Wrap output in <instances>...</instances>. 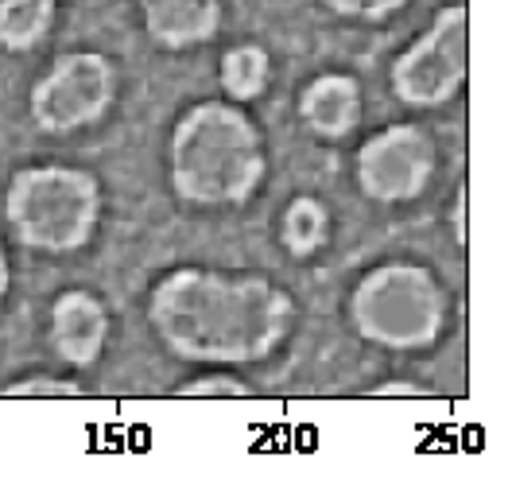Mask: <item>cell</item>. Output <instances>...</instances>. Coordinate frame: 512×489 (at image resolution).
Segmentation results:
<instances>
[{"label":"cell","mask_w":512,"mask_h":489,"mask_svg":"<svg viewBox=\"0 0 512 489\" xmlns=\"http://www.w3.org/2000/svg\"><path fill=\"white\" fill-rule=\"evenodd\" d=\"M4 218L12 237L35 253H78L101 222V183L86 167L35 163L8 179Z\"/></svg>","instance_id":"obj_3"},{"label":"cell","mask_w":512,"mask_h":489,"mask_svg":"<svg viewBox=\"0 0 512 489\" xmlns=\"http://www.w3.org/2000/svg\"><path fill=\"white\" fill-rule=\"evenodd\" d=\"M117 98V70L97 51H66L51 70L32 86V121L47 136H70V132L97 125Z\"/></svg>","instance_id":"obj_6"},{"label":"cell","mask_w":512,"mask_h":489,"mask_svg":"<svg viewBox=\"0 0 512 489\" xmlns=\"http://www.w3.org/2000/svg\"><path fill=\"white\" fill-rule=\"evenodd\" d=\"M171 187L191 206H241L264 179V140L237 101H198L171 132Z\"/></svg>","instance_id":"obj_2"},{"label":"cell","mask_w":512,"mask_h":489,"mask_svg":"<svg viewBox=\"0 0 512 489\" xmlns=\"http://www.w3.org/2000/svg\"><path fill=\"white\" fill-rule=\"evenodd\" d=\"M334 16L342 20H365V24H381L388 16H396L408 0H322Z\"/></svg>","instance_id":"obj_16"},{"label":"cell","mask_w":512,"mask_h":489,"mask_svg":"<svg viewBox=\"0 0 512 489\" xmlns=\"http://www.w3.org/2000/svg\"><path fill=\"white\" fill-rule=\"evenodd\" d=\"M326 233H330V214L319 198L311 195H295L280 218V245L288 249L295 261H307L315 257L322 245H326Z\"/></svg>","instance_id":"obj_13"},{"label":"cell","mask_w":512,"mask_h":489,"mask_svg":"<svg viewBox=\"0 0 512 489\" xmlns=\"http://www.w3.org/2000/svg\"><path fill=\"white\" fill-rule=\"evenodd\" d=\"M55 24V0H0V47L24 55Z\"/></svg>","instance_id":"obj_12"},{"label":"cell","mask_w":512,"mask_h":489,"mask_svg":"<svg viewBox=\"0 0 512 489\" xmlns=\"http://www.w3.org/2000/svg\"><path fill=\"white\" fill-rule=\"evenodd\" d=\"M175 396H191V400H241V396H253L249 381L233 377V373H202L194 381H183Z\"/></svg>","instance_id":"obj_14"},{"label":"cell","mask_w":512,"mask_h":489,"mask_svg":"<svg viewBox=\"0 0 512 489\" xmlns=\"http://www.w3.org/2000/svg\"><path fill=\"white\" fill-rule=\"evenodd\" d=\"M268 78H272V59L260 43H237L218 63V82H222L225 98L237 105L260 98L268 90Z\"/></svg>","instance_id":"obj_11"},{"label":"cell","mask_w":512,"mask_h":489,"mask_svg":"<svg viewBox=\"0 0 512 489\" xmlns=\"http://www.w3.org/2000/svg\"><path fill=\"white\" fill-rule=\"evenodd\" d=\"M4 396H32V400H78L82 385L78 381H66V377H51V373H35L24 381H12L4 385Z\"/></svg>","instance_id":"obj_15"},{"label":"cell","mask_w":512,"mask_h":489,"mask_svg":"<svg viewBox=\"0 0 512 489\" xmlns=\"http://www.w3.org/2000/svg\"><path fill=\"white\" fill-rule=\"evenodd\" d=\"M140 4L148 35L167 51L198 47L222 28V0H140Z\"/></svg>","instance_id":"obj_10"},{"label":"cell","mask_w":512,"mask_h":489,"mask_svg":"<svg viewBox=\"0 0 512 489\" xmlns=\"http://www.w3.org/2000/svg\"><path fill=\"white\" fill-rule=\"evenodd\" d=\"M148 323L175 358L256 365L284 346L295 303L268 276L175 268L148 295Z\"/></svg>","instance_id":"obj_1"},{"label":"cell","mask_w":512,"mask_h":489,"mask_svg":"<svg viewBox=\"0 0 512 489\" xmlns=\"http://www.w3.org/2000/svg\"><path fill=\"white\" fill-rule=\"evenodd\" d=\"M303 125L322 140H342L361 121V86L350 74H319L299 94Z\"/></svg>","instance_id":"obj_9"},{"label":"cell","mask_w":512,"mask_h":489,"mask_svg":"<svg viewBox=\"0 0 512 489\" xmlns=\"http://www.w3.org/2000/svg\"><path fill=\"white\" fill-rule=\"evenodd\" d=\"M470 74V12L466 4H447L435 24L392 63V94L404 105L435 109L447 105Z\"/></svg>","instance_id":"obj_5"},{"label":"cell","mask_w":512,"mask_h":489,"mask_svg":"<svg viewBox=\"0 0 512 489\" xmlns=\"http://www.w3.org/2000/svg\"><path fill=\"white\" fill-rule=\"evenodd\" d=\"M353 175L361 195L373 202H412L435 175V144L419 125H388L357 148Z\"/></svg>","instance_id":"obj_7"},{"label":"cell","mask_w":512,"mask_h":489,"mask_svg":"<svg viewBox=\"0 0 512 489\" xmlns=\"http://www.w3.org/2000/svg\"><path fill=\"white\" fill-rule=\"evenodd\" d=\"M350 323L373 346L423 350L447 326V292L423 264H377L353 288Z\"/></svg>","instance_id":"obj_4"},{"label":"cell","mask_w":512,"mask_h":489,"mask_svg":"<svg viewBox=\"0 0 512 489\" xmlns=\"http://www.w3.org/2000/svg\"><path fill=\"white\" fill-rule=\"evenodd\" d=\"M8 284H12V272H8V257H4V249H0V299L8 295Z\"/></svg>","instance_id":"obj_19"},{"label":"cell","mask_w":512,"mask_h":489,"mask_svg":"<svg viewBox=\"0 0 512 489\" xmlns=\"http://www.w3.org/2000/svg\"><path fill=\"white\" fill-rule=\"evenodd\" d=\"M466 183L454 191V206H450V229H454V241L466 249Z\"/></svg>","instance_id":"obj_17"},{"label":"cell","mask_w":512,"mask_h":489,"mask_svg":"<svg viewBox=\"0 0 512 489\" xmlns=\"http://www.w3.org/2000/svg\"><path fill=\"white\" fill-rule=\"evenodd\" d=\"M369 396H408V400H423V396H431V392L412 385V381H384V385H377Z\"/></svg>","instance_id":"obj_18"},{"label":"cell","mask_w":512,"mask_h":489,"mask_svg":"<svg viewBox=\"0 0 512 489\" xmlns=\"http://www.w3.org/2000/svg\"><path fill=\"white\" fill-rule=\"evenodd\" d=\"M109 342V311L94 292L86 288H66L51 303V350L74 365L90 369L105 354Z\"/></svg>","instance_id":"obj_8"}]
</instances>
